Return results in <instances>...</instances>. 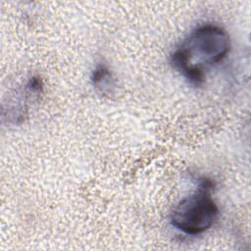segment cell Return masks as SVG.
<instances>
[{"mask_svg":"<svg viewBox=\"0 0 251 251\" xmlns=\"http://www.w3.org/2000/svg\"><path fill=\"white\" fill-rule=\"evenodd\" d=\"M230 50V39L225 29L216 25L196 27L173 52L171 62L190 83L200 85L205 71L223 61Z\"/></svg>","mask_w":251,"mask_h":251,"instance_id":"obj_1","label":"cell"},{"mask_svg":"<svg viewBox=\"0 0 251 251\" xmlns=\"http://www.w3.org/2000/svg\"><path fill=\"white\" fill-rule=\"evenodd\" d=\"M91 81L93 86L101 93H110L115 86L114 77L109 68L104 64L98 65L92 72Z\"/></svg>","mask_w":251,"mask_h":251,"instance_id":"obj_3","label":"cell"},{"mask_svg":"<svg viewBox=\"0 0 251 251\" xmlns=\"http://www.w3.org/2000/svg\"><path fill=\"white\" fill-rule=\"evenodd\" d=\"M211 180L202 179L197 191L183 198L173 210L172 225L190 235L203 233L218 220L219 208L211 196Z\"/></svg>","mask_w":251,"mask_h":251,"instance_id":"obj_2","label":"cell"}]
</instances>
